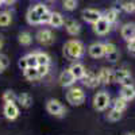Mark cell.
<instances>
[{"label": "cell", "instance_id": "cell-1", "mask_svg": "<svg viewBox=\"0 0 135 135\" xmlns=\"http://www.w3.org/2000/svg\"><path fill=\"white\" fill-rule=\"evenodd\" d=\"M64 54L69 60H78L84 54V45L80 41H68L64 45Z\"/></svg>", "mask_w": 135, "mask_h": 135}, {"label": "cell", "instance_id": "cell-2", "mask_svg": "<svg viewBox=\"0 0 135 135\" xmlns=\"http://www.w3.org/2000/svg\"><path fill=\"white\" fill-rule=\"evenodd\" d=\"M47 11L46 6L43 4H35L34 7H31L28 11H27V22L32 26H37V25H41V16Z\"/></svg>", "mask_w": 135, "mask_h": 135}, {"label": "cell", "instance_id": "cell-3", "mask_svg": "<svg viewBox=\"0 0 135 135\" xmlns=\"http://www.w3.org/2000/svg\"><path fill=\"white\" fill-rule=\"evenodd\" d=\"M66 100L69 101L72 105H81L85 100V93L81 88H70L66 92Z\"/></svg>", "mask_w": 135, "mask_h": 135}, {"label": "cell", "instance_id": "cell-4", "mask_svg": "<svg viewBox=\"0 0 135 135\" xmlns=\"http://www.w3.org/2000/svg\"><path fill=\"white\" fill-rule=\"evenodd\" d=\"M109 101H111V99H109L108 93H105V92H99V93H96L95 97H93V107H95V109H97V111H104V109L109 105Z\"/></svg>", "mask_w": 135, "mask_h": 135}, {"label": "cell", "instance_id": "cell-5", "mask_svg": "<svg viewBox=\"0 0 135 135\" xmlns=\"http://www.w3.org/2000/svg\"><path fill=\"white\" fill-rule=\"evenodd\" d=\"M3 114L8 120H15L19 116V108L15 104V101H7L3 108Z\"/></svg>", "mask_w": 135, "mask_h": 135}, {"label": "cell", "instance_id": "cell-6", "mask_svg": "<svg viewBox=\"0 0 135 135\" xmlns=\"http://www.w3.org/2000/svg\"><path fill=\"white\" fill-rule=\"evenodd\" d=\"M46 109L50 115H54V116H60V115H64L65 114V108L64 105L60 103L58 100H49L47 101V104H46Z\"/></svg>", "mask_w": 135, "mask_h": 135}, {"label": "cell", "instance_id": "cell-7", "mask_svg": "<svg viewBox=\"0 0 135 135\" xmlns=\"http://www.w3.org/2000/svg\"><path fill=\"white\" fill-rule=\"evenodd\" d=\"M101 16H103V15H101V12H100V11H97V9H95V8H85L83 11V19L85 22H88V23H91V25L96 23V22Z\"/></svg>", "mask_w": 135, "mask_h": 135}, {"label": "cell", "instance_id": "cell-8", "mask_svg": "<svg viewBox=\"0 0 135 135\" xmlns=\"http://www.w3.org/2000/svg\"><path fill=\"white\" fill-rule=\"evenodd\" d=\"M109 28H111V23L108 20H105L103 16H101L96 23H93V31L97 35H105V34H108Z\"/></svg>", "mask_w": 135, "mask_h": 135}, {"label": "cell", "instance_id": "cell-9", "mask_svg": "<svg viewBox=\"0 0 135 135\" xmlns=\"http://www.w3.org/2000/svg\"><path fill=\"white\" fill-rule=\"evenodd\" d=\"M37 39L39 43L45 45V46H49V45L54 42V37L50 30H39L37 32Z\"/></svg>", "mask_w": 135, "mask_h": 135}, {"label": "cell", "instance_id": "cell-10", "mask_svg": "<svg viewBox=\"0 0 135 135\" xmlns=\"http://www.w3.org/2000/svg\"><path fill=\"white\" fill-rule=\"evenodd\" d=\"M58 81H60L61 86H72L74 84V81H76V78H74V76L72 74V72L69 69H66V70H64L60 74Z\"/></svg>", "mask_w": 135, "mask_h": 135}, {"label": "cell", "instance_id": "cell-11", "mask_svg": "<svg viewBox=\"0 0 135 135\" xmlns=\"http://www.w3.org/2000/svg\"><path fill=\"white\" fill-rule=\"evenodd\" d=\"M97 80H99V84H108L114 80V73L111 72V69L101 68L97 73Z\"/></svg>", "mask_w": 135, "mask_h": 135}, {"label": "cell", "instance_id": "cell-12", "mask_svg": "<svg viewBox=\"0 0 135 135\" xmlns=\"http://www.w3.org/2000/svg\"><path fill=\"white\" fill-rule=\"evenodd\" d=\"M81 80H83V84H84L85 86H88V88H95V86H97V84H99L97 74L89 72V70L85 72V74H84V77L81 78Z\"/></svg>", "mask_w": 135, "mask_h": 135}, {"label": "cell", "instance_id": "cell-13", "mask_svg": "<svg viewBox=\"0 0 135 135\" xmlns=\"http://www.w3.org/2000/svg\"><path fill=\"white\" fill-rule=\"evenodd\" d=\"M64 25H65V27H66V31L70 34V35H78L80 34V31H81V26L77 23L76 20H73V19H66V20H64Z\"/></svg>", "mask_w": 135, "mask_h": 135}, {"label": "cell", "instance_id": "cell-14", "mask_svg": "<svg viewBox=\"0 0 135 135\" xmlns=\"http://www.w3.org/2000/svg\"><path fill=\"white\" fill-rule=\"evenodd\" d=\"M120 34H122V38L124 39V41H130L132 38H135V25L132 23H127L122 27L120 30Z\"/></svg>", "mask_w": 135, "mask_h": 135}, {"label": "cell", "instance_id": "cell-15", "mask_svg": "<svg viewBox=\"0 0 135 135\" xmlns=\"http://www.w3.org/2000/svg\"><path fill=\"white\" fill-rule=\"evenodd\" d=\"M89 55L93 58H100L104 55V45L103 43H92L88 49Z\"/></svg>", "mask_w": 135, "mask_h": 135}, {"label": "cell", "instance_id": "cell-16", "mask_svg": "<svg viewBox=\"0 0 135 135\" xmlns=\"http://www.w3.org/2000/svg\"><path fill=\"white\" fill-rule=\"evenodd\" d=\"M69 70L72 72V74L74 76L76 80H81V78L84 77V74H85V72H86L85 68H84V65H83V64H78V62L72 64L70 68H69Z\"/></svg>", "mask_w": 135, "mask_h": 135}, {"label": "cell", "instance_id": "cell-17", "mask_svg": "<svg viewBox=\"0 0 135 135\" xmlns=\"http://www.w3.org/2000/svg\"><path fill=\"white\" fill-rule=\"evenodd\" d=\"M120 96L126 101H131L135 99V88L134 85H124L120 89Z\"/></svg>", "mask_w": 135, "mask_h": 135}, {"label": "cell", "instance_id": "cell-18", "mask_svg": "<svg viewBox=\"0 0 135 135\" xmlns=\"http://www.w3.org/2000/svg\"><path fill=\"white\" fill-rule=\"evenodd\" d=\"M23 72H25V77L27 78V80H30V81H35V80L39 78L37 66H27Z\"/></svg>", "mask_w": 135, "mask_h": 135}, {"label": "cell", "instance_id": "cell-19", "mask_svg": "<svg viewBox=\"0 0 135 135\" xmlns=\"http://www.w3.org/2000/svg\"><path fill=\"white\" fill-rule=\"evenodd\" d=\"M101 15H103V18H104L105 20H108L111 25H112V23H115V22L118 20V16H119L118 11L114 9V8H109V9L104 11V14H101Z\"/></svg>", "mask_w": 135, "mask_h": 135}, {"label": "cell", "instance_id": "cell-20", "mask_svg": "<svg viewBox=\"0 0 135 135\" xmlns=\"http://www.w3.org/2000/svg\"><path fill=\"white\" fill-rule=\"evenodd\" d=\"M49 25H51L53 27H61L64 25V18L60 12H51V16H50V22Z\"/></svg>", "mask_w": 135, "mask_h": 135}, {"label": "cell", "instance_id": "cell-21", "mask_svg": "<svg viewBox=\"0 0 135 135\" xmlns=\"http://www.w3.org/2000/svg\"><path fill=\"white\" fill-rule=\"evenodd\" d=\"M16 100L19 101V104L23 107V108H28V107L31 105V103H32V97H31L28 93H22V95H19Z\"/></svg>", "mask_w": 135, "mask_h": 135}, {"label": "cell", "instance_id": "cell-22", "mask_svg": "<svg viewBox=\"0 0 135 135\" xmlns=\"http://www.w3.org/2000/svg\"><path fill=\"white\" fill-rule=\"evenodd\" d=\"M127 76H130V72H128L127 69H123V68H122V69H116V70L114 72V80L120 84Z\"/></svg>", "mask_w": 135, "mask_h": 135}, {"label": "cell", "instance_id": "cell-23", "mask_svg": "<svg viewBox=\"0 0 135 135\" xmlns=\"http://www.w3.org/2000/svg\"><path fill=\"white\" fill-rule=\"evenodd\" d=\"M126 107H127V101L123 99L122 96L116 97V99L114 100V103H112V108H115V109H118V111H120V112L124 111Z\"/></svg>", "mask_w": 135, "mask_h": 135}, {"label": "cell", "instance_id": "cell-24", "mask_svg": "<svg viewBox=\"0 0 135 135\" xmlns=\"http://www.w3.org/2000/svg\"><path fill=\"white\" fill-rule=\"evenodd\" d=\"M18 39H19V43L23 45V46H28V45H31V42H32V37L30 35V32H27V31L20 32Z\"/></svg>", "mask_w": 135, "mask_h": 135}, {"label": "cell", "instance_id": "cell-25", "mask_svg": "<svg viewBox=\"0 0 135 135\" xmlns=\"http://www.w3.org/2000/svg\"><path fill=\"white\" fill-rule=\"evenodd\" d=\"M11 20H12V15H11L8 11H4V12H0V26L2 27H7Z\"/></svg>", "mask_w": 135, "mask_h": 135}, {"label": "cell", "instance_id": "cell-26", "mask_svg": "<svg viewBox=\"0 0 135 135\" xmlns=\"http://www.w3.org/2000/svg\"><path fill=\"white\" fill-rule=\"evenodd\" d=\"M107 119L111 120V122H118L122 119V112L115 109V108H112L109 112H108V115H107Z\"/></svg>", "mask_w": 135, "mask_h": 135}, {"label": "cell", "instance_id": "cell-27", "mask_svg": "<svg viewBox=\"0 0 135 135\" xmlns=\"http://www.w3.org/2000/svg\"><path fill=\"white\" fill-rule=\"evenodd\" d=\"M35 54H37L38 65H49L50 64V57L46 53H35Z\"/></svg>", "mask_w": 135, "mask_h": 135}, {"label": "cell", "instance_id": "cell-28", "mask_svg": "<svg viewBox=\"0 0 135 135\" xmlns=\"http://www.w3.org/2000/svg\"><path fill=\"white\" fill-rule=\"evenodd\" d=\"M64 8L68 11H73L77 8V0H64Z\"/></svg>", "mask_w": 135, "mask_h": 135}, {"label": "cell", "instance_id": "cell-29", "mask_svg": "<svg viewBox=\"0 0 135 135\" xmlns=\"http://www.w3.org/2000/svg\"><path fill=\"white\" fill-rule=\"evenodd\" d=\"M16 99L18 97H16V95L12 91H6L3 93V101H4V103H7V101H15Z\"/></svg>", "mask_w": 135, "mask_h": 135}, {"label": "cell", "instance_id": "cell-30", "mask_svg": "<svg viewBox=\"0 0 135 135\" xmlns=\"http://www.w3.org/2000/svg\"><path fill=\"white\" fill-rule=\"evenodd\" d=\"M26 60H27V66H38L37 54L35 53H31V54L26 55Z\"/></svg>", "mask_w": 135, "mask_h": 135}, {"label": "cell", "instance_id": "cell-31", "mask_svg": "<svg viewBox=\"0 0 135 135\" xmlns=\"http://www.w3.org/2000/svg\"><path fill=\"white\" fill-rule=\"evenodd\" d=\"M8 64H9V61H8V57L7 55H4V54H0V73H2L6 68L8 66Z\"/></svg>", "mask_w": 135, "mask_h": 135}, {"label": "cell", "instance_id": "cell-32", "mask_svg": "<svg viewBox=\"0 0 135 135\" xmlns=\"http://www.w3.org/2000/svg\"><path fill=\"white\" fill-rule=\"evenodd\" d=\"M122 6L126 12H134L135 11V2H124L122 3Z\"/></svg>", "mask_w": 135, "mask_h": 135}, {"label": "cell", "instance_id": "cell-33", "mask_svg": "<svg viewBox=\"0 0 135 135\" xmlns=\"http://www.w3.org/2000/svg\"><path fill=\"white\" fill-rule=\"evenodd\" d=\"M37 70H38V74L39 77H43L49 73V65H38L37 66Z\"/></svg>", "mask_w": 135, "mask_h": 135}, {"label": "cell", "instance_id": "cell-34", "mask_svg": "<svg viewBox=\"0 0 135 135\" xmlns=\"http://www.w3.org/2000/svg\"><path fill=\"white\" fill-rule=\"evenodd\" d=\"M107 60H108L109 62H116V61L119 60V51L115 50V51H112V53L107 54Z\"/></svg>", "mask_w": 135, "mask_h": 135}, {"label": "cell", "instance_id": "cell-35", "mask_svg": "<svg viewBox=\"0 0 135 135\" xmlns=\"http://www.w3.org/2000/svg\"><path fill=\"white\" fill-rule=\"evenodd\" d=\"M127 49H128V53L135 57V38H132L127 42Z\"/></svg>", "mask_w": 135, "mask_h": 135}, {"label": "cell", "instance_id": "cell-36", "mask_svg": "<svg viewBox=\"0 0 135 135\" xmlns=\"http://www.w3.org/2000/svg\"><path fill=\"white\" fill-rule=\"evenodd\" d=\"M116 50V46L114 43H104V55L112 53V51H115Z\"/></svg>", "mask_w": 135, "mask_h": 135}, {"label": "cell", "instance_id": "cell-37", "mask_svg": "<svg viewBox=\"0 0 135 135\" xmlns=\"http://www.w3.org/2000/svg\"><path fill=\"white\" fill-rule=\"evenodd\" d=\"M50 16H51V12L47 9L46 12H45V14L41 16V25H46V23H49V22H50Z\"/></svg>", "mask_w": 135, "mask_h": 135}, {"label": "cell", "instance_id": "cell-38", "mask_svg": "<svg viewBox=\"0 0 135 135\" xmlns=\"http://www.w3.org/2000/svg\"><path fill=\"white\" fill-rule=\"evenodd\" d=\"M18 65H19V68H20L22 70H25L26 68H27V60H26V57H22V58L19 60Z\"/></svg>", "mask_w": 135, "mask_h": 135}, {"label": "cell", "instance_id": "cell-39", "mask_svg": "<svg viewBox=\"0 0 135 135\" xmlns=\"http://www.w3.org/2000/svg\"><path fill=\"white\" fill-rule=\"evenodd\" d=\"M3 2H4V3H7V4H11V3H14L15 0H3Z\"/></svg>", "mask_w": 135, "mask_h": 135}, {"label": "cell", "instance_id": "cell-40", "mask_svg": "<svg viewBox=\"0 0 135 135\" xmlns=\"http://www.w3.org/2000/svg\"><path fill=\"white\" fill-rule=\"evenodd\" d=\"M2 47H3V37L0 35V49H2Z\"/></svg>", "mask_w": 135, "mask_h": 135}, {"label": "cell", "instance_id": "cell-41", "mask_svg": "<svg viewBox=\"0 0 135 135\" xmlns=\"http://www.w3.org/2000/svg\"><path fill=\"white\" fill-rule=\"evenodd\" d=\"M3 3H4V2H3V0H0V6H2V4H3Z\"/></svg>", "mask_w": 135, "mask_h": 135}, {"label": "cell", "instance_id": "cell-42", "mask_svg": "<svg viewBox=\"0 0 135 135\" xmlns=\"http://www.w3.org/2000/svg\"><path fill=\"white\" fill-rule=\"evenodd\" d=\"M47 2H54V0H47Z\"/></svg>", "mask_w": 135, "mask_h": 135}, {"label": "cell", "instance_id": "cell-43", "mask_svg": "<svg viewBox=\"0 0 135 135\" xmlns=\"http://www.w3.org/2000/svg\"><path fill=\"white\" fill-rule=\"evenodd\" d=\"M127 135H134V134H127Z\"/></svg>", "mask_w": 135, "mask_h": 135}]
</instances>
